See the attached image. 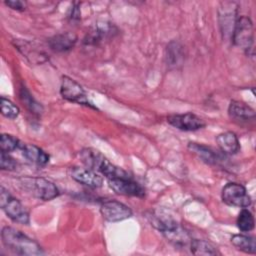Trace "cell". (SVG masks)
<instances>
[{"instance_id": "cell-1", "label": "cell", "mask_w": 256, "mask_h": 256, "mask_svg": "<svg viewBox=\"0 0 256 256\" xmlns=\"http://www.w3.org/2000/svg\"><path fill=\"white\" fill-rule=\"evenodd\" d=\"M3 245L12 252L19 255H42L44 252L41 246L21 231L5 226L1 231Z\"/></svg>"}, {"instance_id": "cell-2", "label": "cell", "mask_w": 256, "mask_h": 256, "mask_svg": "<svg viewBox=\"0 0 256 256\" xmlns=\"http://www.w3.org/2000/svg\"><path fill=\"white\" fill-rule=\"evenodd\" d=\"M80 158L87 168L100 172L107 179L129 176V174L126 171L112 164L99 151L94 150L92 148H85L81 150Z\"/></svg>"}, {"instance_id": "cell-3", "label": "cell", "mask_w": 256, "mask_h": 256, "mask_svg": "<svg viewBox=\"0 0 256 256\" xmlns=\"http://www.w3.org/2000/svg\"><path fill=\"white\" fill-rule=\"evenodd\" d=\"M19 183L29 194L44 201L52 200L59 195V190L56 185L45 178L25 177L21 178Z\"/></svg>"}, {"instance_id": "cell-4", "label": "cell", "mask_w": 256, "mask_h": 256, "mask_svg": "<svg viewBox=\"0 0 256 256\" xmlns=\"http://www.w3.org/2000/svg\"><path fill=\"white\" fill-rule=\"evenodd\" d=\"M0 205L6 215L14 222L19 224L29 223V214L19 200L13 198L8 190L1 186Z\"/></svg>"}, {"instance_id": "cell-5", "label": "cell", "mask_w": 256, "mask_h": 256, "mask_svg": "<svg viewBox=\"0 0 256 256\" xmlns=\"http://www.w3.org/2000/svg\"><path fill=\"white\" fill-rule=\"evenodd\" d=\"M61 96L72 103H77L79 105H84L93 109H97L88 99L87 94L83 87L68 76H63L60 86Z\"/></svg>"}, {"instance_id": "cell-6", "label": "cell", "mask_w": 256, "mask_h": 256, "mask_svg": "<svg viewBox=\"0 0 256 256\" xmlns=\"http://www.w3.org/2000/svg\"><path fill=\"white\" fill-rule=\"evenodd\" d=\"M222 200L229 206L246 208L251 205V197L246 188L235 182H230L222 189Z\"/></svg>"}, {"instance_id": "cell-7", "label": "cell", "mask_w": 256, "mask_h": 256, "mask_svg": "<svg viewBox=\"0 0 256 256\" xmlns=\"http://www.w3.org/2000/svg\"><path fill=\"white\" fill-rule=\"evenodd\" d=\"M232 40L236 45L248 50L253 43V26L251 20L246 16L236 19L232 32Z\"/></svg>"}, {"instance_id": "cell-8", "label": "cell", "mask_w": 256, "mask_h": 256, "mask_svg": "<svg viewBox=\"0 0 256 256\" xmlns=\"http://www.w3.org/2000/svg\"><path fill=\"white\" fill-rule=\"evenodd\" d=\"M110 188L120 195L125 196H134V197H143L145 195L144 188L131 176L126 177H117L108 179Z\"/></svg>"}, {"instance_id": "cell-9", "label": "cell", "mask_w": 256, "mask_h": 256, "mask_svg": "<svg viewBox=\"0 0 256 256\" xmlns=\"http://www.w3.org/2000/svg\"><path fill=\"white\" fill-rule=\"evenodd\" d=\"M100 212L102 217L109 222H119L132 216V210L127 205L116 200H108L102 203Z\"/></svg>"}, {"instance_id": "cell-10", "label": "cell", "mask_w": 256, "mask_h": 256, "mask_svg": "<svg viewBox=\"0 0 256 256\" xmlns=\"http://www.w3.org/2000/svg\"><path fill=\"white\" fill-rule=\"evenodd\" d=\"M167 122L182 131H196L205 126V122L202 118L190 112L170 115L167 117Z\"/></svg>"}, {"instance_id": "cell-11", "label": "cell", "mask_w": 256, "mask_h": 256, "mask_svg": "<svg viewBox=\"0 0 256 256\" xmlns=\"http://www.w3.org/2000/svg\"><path fill=\"white\" fill-rule=\"evenodd\" d=\"M70 175L78 183L88 186L90 188L101 187L103 183L102 177L97 174L96 171L87 167H72L70 169Z\"/></svg>"}, {"instance_id": "cell-12", "label": "cell", "mask_w": 256, "mask_h": 256, "mask_svg": "<svg viewBox=\"0 0 256 256\" xmlns=\"http://www.w3.org/2000/svg\"><path fill=\"white\" fill-rule=\"evenodd\" d=\"M229 116L237 121L247 122L255 118V111L244 102L232 100L228 107Z\"/></svg>"}, {"instance_id": "cell-13", "label": "cell", "mask_w": 256, "mask_h": 256, "mask_svg": "<svg viewBox=\"0 0 256 256\" xmlns=\"http://www.w3.org/2000/svg\"><path fill=\"white\" fill-rule=\"evenodd\" d=\"M216 142L221 149V151L225 154L233 155L236 154L240 150V143L235 133L231 131L223 132L216 137Z\"/></svg>"}, {"instance_id": "cell-14", "label": "cell", "mask_w": 256, "mask_h": 256, "mask_svg": "<svg viewBox=\"0 0 256 256\" xmlns=\"http://www.w3.org/2000/svg\"><path fill=\"white\" fill-rule=\"evenodd\" d=\"M77 41V36L73 33L67 32L57 34L49 39V46L56 52H65L72 49Z\"/></svg>"}, {"instance_id": "cell-15", "label": "cell", "mask_w": 256, "mask_h": 256, "mask_svg": "<svg viewBox=\"0 0 256 256\" xmlns=\"http://www.w3.org/2000/svg\"><path fill=\"white\" fill-rule=\"evenodd\" d=\"M23 156L30 162L37 165H46L49 162V155L33 144H22L20 147Z\"/></svg>"}, {"instance_id": "cell-16", "label": "cell", "mask_w": 256, "mask_h": 256, "mask_svg": "<svg viewBox=\"0 0 256 256\" xmlns=\"http://www.w3.org/2000/svg\"><path fill=\"white\" fill-rule=\"evenodd\" d=\"M148 218H149L151 225H153L156 229H158L162 233L178 226L177 222L171 216H169L165 213L159 212V211L151 212V214L148 216Z\"/></svg>"}, {"instance_id": "cell-17", "label": "cell", "mask_w": 256, "mask_h": 256, "mask_svg": "<svg viewBox=\"0 0 256 256\" xmlns=\"http://www.w3.org/2000/svg\"><path fill=\"white\" fill-rule=\"evenodd\" d=\"M188 149L207 164L217 163V160H218L217 154L211 148L205 145L195 143V142H190L188 144Z\"/></svg>"}, {"instance_id": "cell-18", "label": "cell", "mask_w": 256, "mask_h": 256, "mask_svg": "<svg viewBox=\"0 0 256 256\" xmlns=\"http://www.w3.org/2000/svg\"><path fill=\"white\" fill-rule=\"evenodd\" d=\"M231 243L240 251L245 253L254 254L256 251L255 239L251 236L243 234H235L231 237Z\"/></svg>"}, {"instance_id": "cell-19", "label": "cell", "mask_w": 256, "mask_h": 256, "mask_svg": "<svg viewBox=\"0 0 256 256\" xmlns=\"http://www.w3.org/2000/svg\"><path fill=\"white\" fill-rule=\"evenodd\" d=\"M163 234L167 240L173 243L175 246H186L188 243H191V239L188 233L179 227V225L171 230L163 232Z\"/></svg>"}, {"instance_id": "cell-20", "label": "cell", "mask_w": 256, "mask_h": 256, "mask_svg": "<svg viewBox=\"0 0 256 256\" xmlns=\"http://www.w3.org/2000/svg\"><path fill=\"white\" fill-rule=\"evenodd\" d=\"M190 249L194 255H216V254H218L217 250L211 243L204 241V240H199V239L191 240Z\"/></svg>"}, {"instance_id": "cell-21", "label": "cell", "mask_w": 256, "mask_h": 256, "mask_svg": "<svg viewBox=\"0 0 256 256\" xmlns=\"http://www.w3.org/2000/svg\"><path fill=\"white\" fill-rule=\"evenodd\" d=\"M237 227L243 231L248 232L254 228V217L248 209H242L237 217Z\"/></svg>"}, {"instance_id": "cell-22", "label": "cell", "mask_w": 256, "mask_h": 256, "mask_svg": "<svg viewBox=\"0 0 256 256\" xmlns=\"http://www.w3.org/2000/svg\"><path fill=\"white\" fill-rule=\"evenodd\" d=\"M20 98L27 109L31 111V113L40 114L42 112V106L32 97V95L25 87H21L20 89Z\"/></svg>"}, {"instance_id": "cell-23", "label": "cell", "mask_w": 256, "mask_h": 256, "mask_svg": "<svg viewBox=\"0 0 256 256\" xmlns=\"http://www.w3.org/2000/svg\"><path fill=\"white\" fill-rule=\"evenodd\" d=\"M21 145L22 144L16 137H14L10 134H5V133L1 135V139H0L1 151L9 153L11 151H14V150L20 148Z\"/></svg>"}, {"instance_id": "cell-24", "label": "cell", "mask_w": 256, "mask_h": 256, "mask_svg": "<svg viewBox=\"0 0 256 256\" xmlns=\"http://www.w3.org/2000/svg\"><path fill=\"white\" fill-rule=\"evenodd\" d=\"M19 108L9 99L1 97V113L8 119H15L19 115Z\"/></svg>"}, {"instance_id": "cell-25", "label": "cell", "mask_w": 256, "mask_h": 256, "mask_svg": "<svg viewBox=\"0 0 256 256\" xmlns=\"http://www.w3.org/2000/svg\"><path fill=\"white\" fill-rule=\"evenodd\" d=\"M17 166L16 161L7 153L4 151H1V157H0V167L2 170H14Z\"/></svg>"}, {"instance_id": "cell-26", "label": "cell", "mask_w": 256, "mask_h": 256, "mask_svg": "<svg viewBox=\"0 0 256 256\" xmlns=\"http://www.w3.org/2000/svg\"><path fill=\"white\" fill-rule=\"evenodd\" d=\"M5 4L11 9L17 10V11H23L26 8V3L20 0H8V1H5Z\"/></svg>"}, {"instance_id": "cell-27", "label": "cell", "mask_w": 256, "mask_h": 256, "mask_svg": "<svg viewBox=\"0 0 256 256\" xmlns=\"http://www.w3.org/2000/svg\"><path fill=\"white\" fill-rule=\"evenodd\" d=\"M79 16H80V12H79V9L77 7H74L72 8V14H71V18L72 19H79Z\"/></svg>"}]
</instances>
